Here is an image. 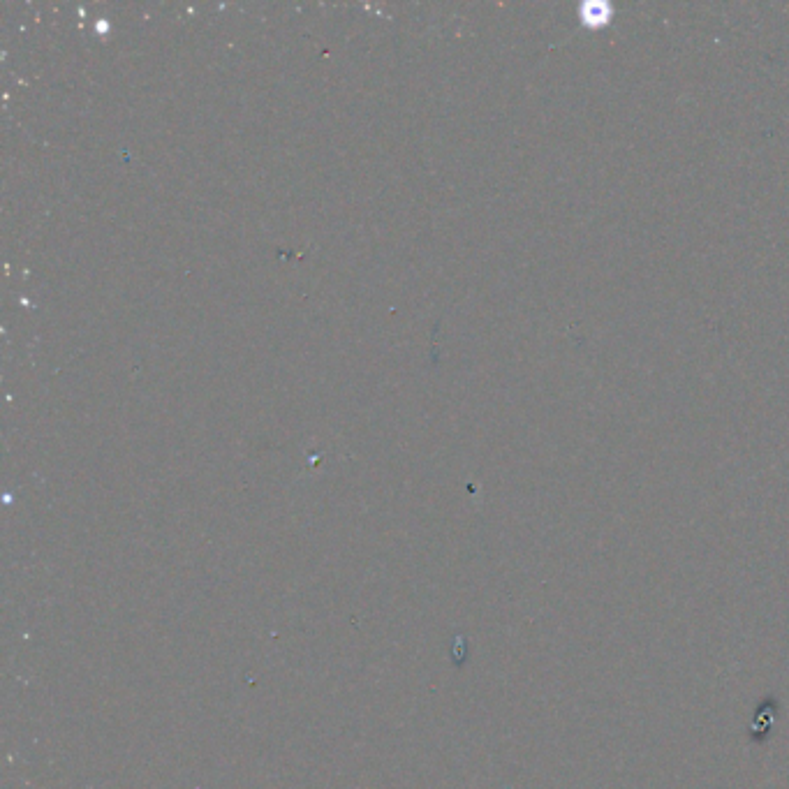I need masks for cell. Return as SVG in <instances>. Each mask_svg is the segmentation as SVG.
Here are the masks:
<instances>
[{
  "label": "cell",
  "instance_id": "obj_1",
  "mask_svg": "<svg viewBox=\"0 0 789 789\" xmlns=\"http://www.w3.org/2000/svg\"><path fill=\"white\" fill-rule=\"evenodd\" d=\"M614 19V10L607 3H581L579 5V21L586 28H604Z\"/></svg>",
  "mask_w": 789,
  "mask_h": 789
}]
</instances>
